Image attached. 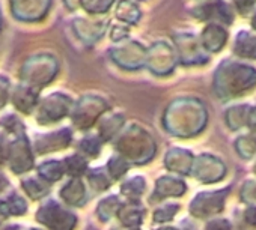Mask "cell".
I'll return each instance as SVG.
<instances>
[{
  "mask_svg": "<svg viewBox=\"0 0 256 230\" xmlns=\"http://www.w3.org/2000/svg\"><path fill=\"white\" fill-rule=\"evenodd\" d=\"M4 230H18V226H10V227H5Z\"/></svg>",
  "mask_w": 256,
  "mask_h": 230,
  "instance_id": "83f0119b",
  "label": "cell"
},
{
  "mask_svg": "<svg viewBox=\"0 0 256 230\" xmlns=\"http://www.w3.org/2000/svg\"><path fill=\"white\" fill-rule=\"evenodd\" d=\"M107 170H108L110 178L119 179V178H122V176L126 173V170H128V163H126V160H124L122 157H113V158H110L108 163H107Z\"/></svg>",
  "mask_w": 256,
  "mask_h": 230,
  "instance_id": "d6986e66",
  "label": "cell"
},
{
  "mask_svg": "<svg viewBox=\"0 0 256 230\" xmlns=\"http://www.w3.org/2000/svg\"><path fill=\"white\" fill-rule=\"evenodd\" d=\"M8 158V145L5 142V137L0 134V164Z\"/></svg>",
  "mask_w": 256,
  "mask_h": 230,
  "instance_id": "d4e9b609",
  "label": "cell"
},
{
  "mask_svg": "<svg viewBox=\"0 0 256 230\" xmlns=\"http://www.w3.org/2000/svg\"><path fill=\"white\" fill-rule=\"evenodd\" d=\"M176 211H178V206L176 205H166V206H163V208H160V209L156 211L154 220L157 223H166V221H169V220H172L175 217Z\"/></svg>",
  "mask_w": 256,
  "mask_h": 230,
  "instance_id": "603a6c76",
  "label": "cell"
},
{
  "mask_svg": "<svg viewBox=\"0 0 256 230\" xmlns=\"http://www.w3.org/2000/svg\"><path fill=\"white\" fill-rule=\"evenodd\" d=\"M38 173H40V176H41L46 182H56V181H59V179L64 176L65 167H64V163H62V161L52 160V161L42 163V164L38 167Z\"/></svg>",
  "mask_w": 256,
  "mask_h": 230,
  "instance_id": "4fadbf2b",
  "label": "cell"
},
{
  "mask_svg": "<svg viewBox=\"0 0 256 230\" xmlns=\"http://www.w3.org/2000/svg\"><path fill=\"white\" fill-rule=\"evenodd\" d=\"M89 184L95 191H106L110 187V178L102 170H92L89 173Z\"/></svg>",
  "mask_w": 256,
  "mask_h": 230,
  "instance_id": "ffe728a7",
  "label": "cell"
},
{
  "mask_svg": "<svg viewBox=\"0 0 256 230\" xmlns=\"http://www.w3.org/2000/svg\"><path fill=\"white\" fill-rule=\"evenodd\" d=\"M70 110V99L66 96L54 95L52 98H47L38 113L36 121L40 124H53L59 119H62Z\"/></svg>",
  "mask_w": 256,
  "mask_h": 230,
  "instance_id": "277c9868",
  "label": "cell"
},
{
  "mask_svg": "<svg viewBox=\"0 0 256 230\" xmlns=\"http://www.w3.org/2000/svg\"><path fill=\"white\" fill-rule=\"evenodd\" d=\"M60 197L72 206H80L86 200V190L80 178H72L65 187L60 190Z\"/></svg>",
  "mask_w": 256,
  "mask_h": 230,
  "instance_id": "52a82bcc",
  "label": "cell"
},
{
  "mask_svg": "<svg viewBox=\"0 0 256 230\" xmlns=\"http://www.w3.org/2000/svg\"><path fill=\"white\" fill-rule=\"evenodd\" d=\"M160 230H175V229H160Z\"/></svg>",
  "mask_w": 256,
  "mask_h": 230,
  "instance_id": "f546056e",
  "label": "cell"
},
{
  "mask_svg": "<svg viewBox=\"0 0 256 230\" xmlns=\"http://www.w3.org/2000/svg\"><path fill=\"white\" fill-rule=\"evenodd\" d=\"M116 148L124 157V160L126 158L136 164L150 161L156 151V145L152 139L145 131H142L140 128H134V127L130 128V131L125 133L119 139Z\"/></svg>",
  "mask_w": 256,
  "mask_h": 230,
  "instance_id": "6da1fadb",
  "label": "cell"
},
{
  "mask_svg": "<svg viewBox=\"0 0 256 230\" xmlns=\"http://www.w3.org/2000/svg\"><path fill=\"white\" fill-rule=\"evenodd\" d=\"M120 206H122V203L119 202V199L116 196H112V197H107V199L101 200V203L96 208V214H98V217L102 221H107L114 214H118V211H119Z\"/></svg>",
  "mask_w": 256,
  "mask_h": 230,
  "instance_id": "9a60e30c",
  "label": "cell"
},
{
  "mask_svg": "<svg viewBox=\"0 0 256 230\" xmlns=\"http://www.w3.org/2000/svg\"><path fill=\"white\" fill-rule=\"evenodd\" d=\"M204 14L199 15L202 18H206V20H211V18H217L218 21H224V23H232V12L229 9V6L223 2H217L214 5H208L205 8H202Z\"/></svg>",
  "mask_w": 256,
  "mask_h": 230,
  "instance_id": "7c38bea8",
  "label": "cell"
},
{
  "mask_svg": "<svg viewBox=\"0 0 256 230\" xmlns=\"http://www.w3.org/2000/svg\"><path fill=\"white\" fill-rule=\"evenodd\" d=\"M28 211V203L18 194H11L8 199L0 200V217L6 218L11 215H23Z\"/></svg>",
  "mask_w": 256,
  "mask_h": 230,
  "instance_id": "9c48e42d",
  "label": "cell"
},
{
  "mask_svg": "<svg viewBox=\"0 0 256 230\" xmlns=\"http://www.w3.org/2000/svg\"><path fill=\"white\" fill-rule=\"evenodd\" d=\"M22 187L30 199H41L48 193V185L41 179H26L22 182Z\"/></svg>",
  "mask_w": 256,
  "mask_h": 230,
  "instance_id": "2e32d148",
  "label": "cell"
},
{
  "mask_svg": "<svg viewBox=\"0 0 256 230\" xmlns=\"http://www.w3.org/2000/svg\"><path fill=\"white\" fill-rule=\"evenodd\" d=\"M104 110H106V102H102L101 99H96L95 104H88V107H83L80 104V107L72 114V121L76 127H78L80 130L89 128L96 121V116H100Z\"/></svg>",
  "mask_w": 256,
  "mask_h": 230,
  "instance_id": "8992f818",
  "label": "cell"
},
{
  "mask_svg": "<svg viewBox=\"0 0 256 230\" xmlns=\"http://www.w3.org/2000/svg\"><path fill=\"white\" fill-rule=\"evenodd\" d=\"M6 187H8V179L2 172H0V191H4Z\"/></svg>",
  "mask_w": 256,
  "mask_h": 230,
  "instance_id": "4316f807",
  "label": "cell"
},
{
  "mask_svg": "<svg viewBox=\"0 0 256 230\" xmlns=\"http://www.w3.org/2000/svg\"><path fill=\"white\" fill-rule=\"evenodd\" d=\"M8 160L14 173H24L34 167V157L24 133L18 134L17 139L8 145Z\"/></svg>",
  "mask_w": 256,
  "mask_h": 230,
  "instance_id": "3957f363",
  "label": "cell"
},
{
  "mask_svg": "<svg viewBox=\"0 0 256 230\" xmlns=\"http://www.w3.org/2000/svg\"><path fill=\"white\" fill-rule=\"evenodd\" d=\"M234 3H235V6L238 8V11H240L241 14H246V12L250 11V8L253 6L254 0H234Z\"/></svg>",
  "mask_w": 256,
  "mask_h": 230,
  "instance_id": "cb8c5ba5",
  "label": "cell"
},
{
  "mask_svg": "<svg viewBox=\"0 0 256 230\" xmlns=\"http://www.w3.org/2000/svg\"><path fill=\"white\" fill-rule=\"evenodd\" d=\"M206 230H229V227H228V223L220 221V223H212V224H210Z\"/></svg>",
  "mask_w": 256,
  "mask_h": 230,
  "instance_id": "484cf974",
  "label": "cell"
},
{
  "mask_svg": "<svg viewBox=\"0 0 256 230\" xmlns=\"http://www.w3.org/2000/svg\"><path fill=\"white\" fill-rule=\"evenodd\" d=\"M186 191V185L184 182L174 179V178H162L157 181L156 184V194L163 199V197H169V196H181Z\"/></svg>",
  "mask_w": 256,
  "mask_h": 230,
  "instance_id": "30bf717a",
  "label": "cell"
},
{
  "mask_svg": "<svg viewBox=\"0 0 256 230\" xmlns=\"http://www.w3.org/2000/svg\"><path fill=\"white\" fill-rule=\"evenodd\" d=\"M252 24H253V27L256 29V15L253 17V21H252Z\"/></svg>",
  "mask_w": 256,
  "mask_h": 230,
  "instance_id": "f1b7e54d",
  "label": "cell"
},
{
  "mask_svg": "<svg viewBox=\"0 0 256 230\" xmlns=\"http://www.w3.org/2000/svg\"><path fill=\"white\" fill-rule=\"evenodd\" d=\"M118 215L124 226L138 227V226H140L142 218H144V208L136 200H132L119 208Z\"/></svg>",
  "mask_w": 256,
  "mask_h": 230,
  "instance_id": "ba28073f",
  "label": "cell"
},
{
  "mask_svg": "<svg viewBox=\"0 0 256 230\" xmlns=\"http://www.w3.org/2000/svg\"><path fill=\"white\" fill-rule=\"evenodd\" d=\"M71 143V131L64 128L52 134L38 136L35 140V151L38 155H46L48 152L62 151Z\"/></svg>",
  "mask_w": 256,
  "mask_h": 230,
  "instance_id": "5b68a950",
  "label": "cell"
},
{
  "mask_svg": "<svg viewBox=\"0 0 256 230\" xmlns=\"http://www.w3.org/2000/svg\"><path fill=\"white\" fill-rule=\"evenodd\" d=\"M64 167H65V172L70 173L72 178H78L80 175H83L88 169V163L83 157L80 155H72V157H68L65 161H64Z\"/></svg>",
  "mask_w": 256,
  "mask_h": 230,
  "instance_id": "e0dca14e",
  "label": "cell"
},
{
  "mask_svg": "<svg viewBox=\"0 0 256 230\" xmlns=\"http://www.w3.org/2000/svg\"><path fill=\"white\" fill-rule=\"evenodd\" d=\"M122 124H124V118L122 116H113L108 124H102L101 131H100L101 140H110L114 136V133L122 127Z\"/></svg>",
  "mask_w": 256,
  "mask_h": 230,
  "instance_id": "7402d4cb",
  "label": "cell"
},
{
  "mask_svg": "<svg viewBox=\"0 0 256 230\" xmlns=\"http://www.w3.org/2000/svg\"><path fill=\"white\" fill-rule=\"evenodd\" d=\"M36 221L44 224L48 230H74L77 217L56 202H50L36 212Z\"/></svg>",
  "mask_w": 256,
  "mask_h": 230,
  "instance_id": "7a4b0ae2",
  "label": "cell"
},
{
  "mask_svg": "<svg viewBox=\"0 0 256 230\" xmlns=\"http://www.w3.org/2000/svg\"><path fill=\"white\" fill-rule=\"evenodd\" d=\"M14 102H16L18 110H22L24 113H29L35 105V95L32 92L26 90V89H18L14 93Z\"/></svg>",
  "mask_w": 256,
  "mask_h": 230,
  "instance_id": "ac0fdd59",
  "label": "cell"
},
{
  "mask_svg": "<svg viewBox=\"0 0 256 230\" xmlns=\"http://www.w3.org/2000/svg\"><path fill=\"white\" fill-rule=\"evenodd\" d=\"M235 53L242 57L256 59V36L247 32H240L235 39Z\"/></svg>",
  "mask_w": 256,
  "mask_h": 230,
  "instance_id": "8fae6325",
  "label": "cell"
},
{
  "mask_svg": "<svg viewBox=\"0 0 256 230\" xmlns=\"http://www.w3.org/2000/svg\"><path fill=\"white\" fill-rule=\"evenodd\" d=\"M145 187H146L145 179L142 176H136V178H133V179H130V181H126V182L122 184L120 193L125 197L130 199V200H136V199H139L144 194Z\"/></svg>",
  "mask_w": 256,
  "mask_h": 230,
  "instance_id": "5bb4252c",
  "label": "cell"
},
{
  "mask_svg": "<svg viewBox=\"0 0 256 230\" xmlns=\"http://www.w3.org/2000/svg\"><path fill=\"white\" fill-rule=\"evenodd\" d=\"M101 139H96V137H88V139H83L78 145V151L88 157H96L101 151Z\"/></svg>",
  "mask_w": 256,
  "mask_h": 230,
  "instance_id": "44dd1931",
  "label": "cell"
},
{
  "mask_svg": "<svg viewBox=\"0 0 256 230\" xmlns=\"http://www.w3.org/2000/svg\"><path fill=\"white\" fill-rule=\"evenodd\" d=\"M32 230H40V229H32Z\"/></svg>",
  "mask_w": 256,
  "mask_h": 230,
  "instance_id": "4dcf8cb0",
  "label": "cell"
}]
</instances>
